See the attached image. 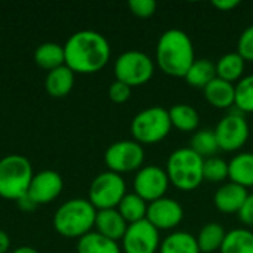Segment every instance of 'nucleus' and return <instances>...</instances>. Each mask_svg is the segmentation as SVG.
<instances>
[{"label": "nucleus", "mask_w": 253, "mask_h": 253, "mask_svg": "<svg viewBox=\"0 0 253 253\" xmlns=\"http://www.w3.org/2000/svg\"><path fill=\"white\" fill-rule=\"evenodd\" d=\"M65 65L80 74L101 71L110 61L111 47L105 36L93 30H82L70 36L64 44Z\"/></svg>", "instance_id": "nucleus-1"}, {"label": "nucleus", "mask_w": 253, "mask_h": 253, "mask_svg": "<svg viewBox=\"0 0 253 253\" xmlns=\"http://www.w3.org/2000/svg\"><path fill=\"white\" fill-rule=\"evenodd\" d=\"M194 61V44L185 31L169 28L160 36L156 46V62L166 76L184 79Z\"/></svg>", "instance_id": "nucleus-2"}, {"label": "nucleus", "mask_w": 253, "mask_h": 253, "mask_svg": "<svg viewBox=\"0 0 253 253\" xmlns=\"http://www.w3.org/2000/svg\"><path fill=\"white\" fill-rule=\"evenodd\" d=\"M96 209L87 199H71L53 215V228L67 239H82L95 227Z\"/></svg>", "instance_id": "nucleus-3"}, {"label": "nucleus", "mask_w": 253, "mask_h": 253, "mask_svg": "<svg viewBox=\"0 0 253 253\" xmlns=\"http://www.w3.org/2000/svg\"><path fill=\"white\" fill-rule=\"evenodd\" d=\"M203 163L197 153L190 147L175 150L166 162V173L170 185L181 191H194L205 181L203 178Z\"/></svg>", "instance_id": "nucleus-4"}, {"label": "nucleus", "mask_w": 253, "mask_h": 253, "mask_svg": "<svg viewBox=\"0 0 253 253\" xmlns=\"http://www.w3.org/2000/svg\"><path fill=\"white\" fill-rule=\"evenodd\" d=\"M34 173L30 160L21 154L0 159V197L15 200L25 197Z\"/></svg>", "instance_id": "nucleus-5"}, {"label": "nucleus", "mask_w": 253, "mask_h": 253, "mask_svg": "<svg viewBox=\"0 0 253 253\" xmlns=\"http://www.w3.org/2000/svg\"><path fill=\"white\" fill-rule=\"evenodd\" d=\"M172 129L169 110L153 105L139 111L130 123V133L133 141L141 145H153L163 141Z\"/></svg>", "instance_id": "nucleus-6"}, {"label": "nucleus", "mask_w": 253, "mask_h": 253, "mask_svg": "<svg viewBox=\"0 0 253 253\" xmlns=\"http://www.w3.org/2000/svg\"><path fill=\"white\" fill-rule=\"evenodd\" d=\"M154 61L141 50H126L120 53L114 62L116 80L130 87L148 83L154 74Z\"/></svg>", "instance_id": "nucleus-7"}, {"label": "nucleus", "mask_w": 253, "mask_h": 253, "mask_svg": "<svg viewBox=\"0 0 253 253\" xmlns=\"http://www.w3.org/2000/svg\"><path fill=\"white\" fill-rule=\"evenodd\" d=\"M126 196V182L122 175L107 170L96 175L89 187V202L96 211L117 209Z\"/></svg>", "instance_id": "nucleus-8"}, {"label": "nucleus", "mask_w": 253, "mask_h": 253, "mask_svg": "<svg viewBox=\"0 0 253 253\" xmlns=\"http://www.w3.org/2000/svg\"><path fill=\"white\" fill-rule=\"evenodd\" d=\"M145 151L144 147L133 139H123L113 142L104 154V162L108 170L119 175L138 172L144 166Z\"/></svg>", "instance_id": "nucleus-9"}, {"label": "nucleus", "mask_w": 253, "mask_h": 253, "mask_svg": "<svg viewBox=\"0 0 253 253\" xmlns=\"http://www.w3.org/2000/svg\"><path fill=\"white\" fill-rule=\"evenodd\" d=\"M213 130L219 150L228 153L242 150L251 136V126L245 116L240 113H230L224 116Z\"/></svg>", "instance_id": "nucleus-10"}, {"label": "nucleus", "mask_w": 253, "mask_h": 253, "mask_svg": "<svg viewBox=\"0 0 253 253\" xmlns=\"http://www.w3.org/2000/svg\"><path fill=\"white\" fill-rule=\"evenodd\" d=\"M169 185L170 182L165 169L156 165H147L142 166L135 175L133 193L144 199L147 203H151L165 197L169 190Z\"/></svg>", "instance_id": "nucleus-11"}, {"label": "nucleus", "mask_w": 253, "mask_h": 253, "mask_svg": "<svg viewBox=\"0 0 253 253\" xmlns=\"http://www.w3.org/2000/svg\"><path fill=\"white\" fill-rule=\"evenodd\" d=\"M125 253H156L160 248V231L147 219L129 224L122 239Z\"/></svg>", "instance_id": "nucleus-12"}, {"label": "nucleus", "mask_w": 253, "mask_h": 253, "mask_svg": "<svg viewBox=\"0 0 253 253\" xmlns=\"http://www.w3.org/2000/svg\"><path fill=\"white\" fill-rule=\"evenodd\" d=\"M145 219L159 231L173 230L182 222L184 209L175 199L162 197L156 202L148 203Z\"/></svg>", "instance_id": "nucleus-13"}, {"label": "nucleus", "mask_w": 253, "mask_h": 253, "mask_svg": "<svg viewBox=\"0 0 253 253\" xmlns=\"http://www.w3.org/2000/svg\"><path fill=\"white\" fill-rule=\"evenodd\" d=\"M62 188H64L62 176L58 172L47 169L33 176L27 196L36 206L47 205L62 193Z\"/></svg>", "instance_id": "nucleus-14"}, {"label": "nucleus", "mask_w": 253, "mask_h": 253, "mask_svg": "<svg viewBox=\"0 0 253 253\" xmlns=\"http://www.w3.org/2000/svg\"><path fill=\"white\" fill-rule=\"evenodd\" d=\"M249 191L234 182H225L224 185H221L215 196H213V205L215 208L225 215H233V213H239L240 208L243 206L245 200L248 199Z\"/></svg>", "instance_id": "nucleus-15"}, {"label": "nucleus", "mask_w": 253, "mask_h": 253, "mask_svg": "<svg viewBox=\"0 0 253 253\" xmlns=\"http://www.w3.org/2000/svg\"><path fill=\"white\" fill-rule=\"evenodd\" d=\"M129 224L123 219V216L119 213L117 209H104L96 212V219H95V230L101 236L119 242L125 237L126 230Z\"/></svg>", "instance_id": "nucleus-16"}, {"label": "nucleus", "mask_w": 253, "mask_h": 253, "mask_svg": "<svg viewBox=\"0 0 253 253\" xmlns=\"http://www.w3.org/2000/svg\"><path fill=\"white\" fill-rule=\"evenodd\" d=\"M205 99L215 108H230L234 105L236 98V84L225 82L219 77H215L205 89H203Z\"/></svg>", "instance_id": "nucleus-17"}, {"label": "nucleus", "mask_w": 253, "mask_h": 253, "mask_svg": "<svg viewBox=\"0 0 253 253\" xmlns=\"http://www.w3.org/2000/svg\"><path fill=\"white\" fill-rule=\"evenodd\" d=\"M228 179L242 187H253V154L239 153L228 162Z\"/></svg>", "instance_id": "nucleus-18"}, {"label": "nucleus", "mask_w": 253, "mask_h": 253, "mask_svg": "<svg viewBox=\"0 0 253 253\" xmlns=\"http://www.w3.org/2000/svg\"><path fill=\"white\" fill-rule=\"evenodd\" d=\"M74 86V71L70 70L67 65H61L52 71H47L44 79L46 92L53 98H64L67 96Z\"/></svg>", "instance_id": "nucleus-19"}, {"label": "nucleus", "mask_w": 253, "mask_h": 253, "mask_svg": "<svg viewBox=\"0 0 253 253\" xmlns=\"http://www.w3.org/2000/svg\"><path fill=\"white\" fill-rule=\"evenodd\" d=\"M34 61L40 68H43L46 71H52L61 65H65L64 46H61L55 42L42 43L34 52Z\"/></svg>", "instance_id": "nucleus-20"}, {"label": "nucleus", "mask_w": 253, "mask_h": 253, "mask_svg": "<svg viewBox=\"0 0 253 253\" xmlns=\"http://www.w3.org/2000/svg\"><path fill=\"white\" fill-rule=\"evenodd\" d=\"M215 65H216V77L234 84L236 82L243 79L246 61L236 50L222 55Z\"/></svg>", "instance_id": "nucleus-21"}, {"label": "nucleus", "mask_w": 253, "mask_h": 253, "mask_svg": "<svg viewBox=\"0 0 253 253\" xmlns=\"http://www.w3.org/2000/svg\"><path fill=\"white\" fill-rule=\"evenodd\" d=\"M172 127L181 132H194L200 125L199 113L190 104H175L169 108Z\"/></svg>", "instance_id": "nucleus-22"}, {"label": "nucleus", "mask_w": 253, "mask_h": 253, "mask_svg": "<svg viewBox=\"0 0 253 253\" xmlns=\"http://www.w3.org/2000/svg\"><path fill=\"white\" fill-rule=\"evenodd\" d=\"M159 253H200V249L191 233L175 231L162 240Z\"/></svg>", "instance_id": "nucleus-23"}, {"label": "nucleus", "mask_w": 253, "mask_h": 253, "mask_svg": "<svg viewBox=\"0 0 253 253\" xmlns=\"http://www.w3.org/2000/svg\"><path fill=\"white\" fill-rule=\"evenodd\" d=\"M227 231L218 222H208L197 234V245L200 253H213L221 251Z\"/></svg>", "instance_id": "nucleus-24"}, {"label": "nucleus", "mask_w": 253, "mask_h": 253, "mask_svg": "<svg viewBox=\"0 0 253 253\" xmlns=\"http://www.w3.org/2000/svg\"><path fill=\"white\" fill-rule=\"evenodd\" d=\"M216 77V65L211 59H196L185 74V82L199 89H205Z\"/></svg>", "instance_id": "nucleus-25"}, {"label": "nucleus", "mask_w": 253, "mask_h": 253, "mask_svg": "<svg viewBox=\"0 0 253 253\" xmlns=\"http://www.w3.org/2000/svg\"><path fill=\"white\" fill-rule=\"evenodd\" d=\"M147 209H148V203L135 193H126V196L122 199V202L117 206L119 213L123 216V219L127 224L144 221L147 218Z\"/></svg>", "instance_id": "nucleus-26"}, {"label": "nucleus", "mask_w": 253, "mask_h": 253, "mask_svg": "<svg viewBox=\"0 0 253 253\" xmlns=\"http://www.w3.org/2000/svg\"><path fill=\"white\" fill-rule=\"evenodd\" d=\"M77 253H122L117 242H113L96 231L79 239Z\"/></svg>", "instance_id": "nucleus-27"}, {"label": "nucleus", "mask_w": 253, "mask_h": 253, "mask_svg": "<svg viewBox=\"0 0 253 253\" xmlns=\"http://www.w3.org/2000/svg\"><path fill=\"white\" fill-rule=\"evenodd\" d=\"M221 253H253V231L249 228H234L227 233Z\"/></svg>", "instance_id": "nucleus-28"}, {"label": "nucleus", "mask_w": 253, "mask_h": 253, "mask_svg": "<svg viewBox=\"0 0 253 253\" xmlns=\"http://www.w3.org/2000/svg\"><path fill=\"white\" fill-rule=\"evenodd\" d=\"M190 148L194 153H197L202 159H209L216 156V153L219 151V145L215 130L213 129L197 130L190 139Z\"/></svg>", "instance_id": "nucleus-29"}, {"label": "nucleus", "mask_w": 253, "mask_h": 253, "mask_svg": "<svg viewBox=\"0 0 253 253\" xmlns=\"http://www.w3.org/2000/svg\"><path fill=\"white\" fill-rule=\"evenodd\" d=\"M234 107L240 113H253V74L243 76L236 83Z\"/></svg>", "instance_id": "nucleus-30"}, {"label": "nucleus", "mask_w": 253, "mask_h": 253, "mask_svg": "<svg viewBox=\"0 0 253 253\" xmlns=\"http://www.w3.org/2000/svg\"><path fill=\"white\" fill-rule=\"evenodd\" d=\"M203 178L209 182H224L225 179H228V162L218 156L205 159Z\"/></svg>", "instance_id": "nucleus-31"}, {"label": "nucleus", "mask_w": 253, "mask_h": 253, "mask_svg": "<svg viewBox=\"0 0 253 253\" xmlns=\"http://www.w3.org/2000/svg\"><path fill=\"white\" fill-rule=\"evenodd\" d=\"M237 53L248 62H253V24L243 30L237 42Z\"/></svg>", "instance_id": "nucleus-32"}, {"label": "nucleus", "mask_w": 253, "mask_h": 253, "mask_svg": "<svg viewBox=\"0 0 253 253\" xmlns=\"http://www.w3.org/2000/svg\"><path fill=\"white\" fill-rule=\"evenodd\" d=\"M130 12L138 18H150L156 13L157 3L154 0H130L127 3Z\"/></svg>", "instance_id": "nucleus-33"}, {"label": "nucleus", "mask_w": 253, "mask_h": 253, "mask_svg": "<svg viewBox=\"0 0 253 253\" xmlns=\"http://www.w3.org/2000/svg\"><path fill=\"white\" fill-rule=\"evenodd\" d=\"M130 93H132V87L119 80L113 82L108 87V96L116 104H125L130 98Z\"/></svg>", "instance_id": "nucleus-34"}, {"label": "nucleus", "mask_w": 253, "mask_h": 253, "mask_svg": "<svg viewBox=\"0 0 253 253\" xmlns=\"http://www.w3.org/2000/svg\"><path fill=\"white\" fill-rule=\"evenodd\" d=\"M240 222L243 225H246V228H251L253 227V193L248 196V199L245 200L243 206L240 208L239 213H237Z\"/></svg>", "instance_id": "nucleus-35"}, {"label": "nucleus", "mask_w": 253, "mask_h": 253, "mask_svg": "<svg viewBox=\"0 0 253 253\" xmlns=\"http://www.w3.org/2000/svg\"><path fill=\"white\" fill-rule=\"evenodd\" d=\"M212 4H213V7H216L219 10L228 12V10L236 9L240 4V1L239 0H213Z\"/></svg>", "instance_id": "nucleus-36"}, {"label": "nucleus", "mask_w": 253, "mask_h": 253, "mask_svg": "<svg viewBox=\"0 0 253 253\" xmlns=\"http://www.w3.org/2000/svg\"><path fill=\"white\" fill-rule=\"evenodd\" d=\"M10 248V239L6 231L0 230V253H6Z\"/></svg>", "instance_id": "nucleus-37"}, {"label": "nucleus", "mask_w": 253, "mask_h": 253, "mask_svg": "<svg viewBox=\"0 0 253 253\" xmlns=\"http://www.w3.org/2000/svg\"><path fill=\"white\" fill-rule=\"evenodd\" d=\"M18 206L22 209V211H25V212H30V211H33L34 208H36V205L28 199V196H25V197H22V199H19L18 202Z\"/></svg>", "instance_id": "nucleus-38"}, {"label": "nucleus", "mask_w": 253, "mask_h": 253, "mask_svg": "<svg viewBox=\"0 0 253 253\" xmlns=\"http://www.w3.org/2000/svg\"><path fill=\"white\" fill-rule=\"evenodd\" d=\"M10 253H39L34 248H31V246H21V248H16L13 252Z\"/></svg>", "instance_id": "nucleus-39"}, {"label": "nucleus", "mask_w": 253, "mask_h": 253, "mask_svg": "<svg viewBox=\"0 0 253 253\" xmlns=\"http://www.w3.org/2000/svg\"><path fill=\"white\" fill-rule=\"evenodd\" d=\"M251 132H252V133H253V125H252V129H251Z\"/></svg>", "instance_id": "nucleus-40"}]
</instances>
